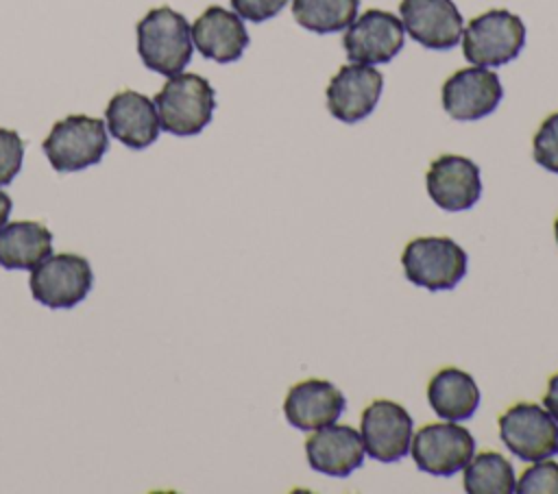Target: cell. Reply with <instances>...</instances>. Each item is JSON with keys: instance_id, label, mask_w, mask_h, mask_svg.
<instances>
[{"instance_id": "6da1fadb", "label": "cell", "mask_w": 558, "mask_h": 494, "mask_svg": "<svg viewBox=\"0 0 558 494\" xmlns=\"http://www.w3.org/2000/svg\"><path fill=\"white\" fill-rule=\"evenodd\" d=\"M137 54L163 76L179 74L192 59V26L170 7L150 9L137 22Z\"/></svg>"}, {"instance_id": "7a4b0ae2", "label": "cell", "mask_w": 558, "mask_h": 494, "mask_svg": "<svg viewBox=\"0 0 558 494\" xmlns=\"http://www.w3.org/2000/svg\"><path fill=\"white\" fill-rule=\"evenodd\" d=\"M159 126L177 137L198 135L214 115L216 91L207 78L198 74L168 76L155 96Z\"/></svg>"}, {"instance_id": "3957f363", "label": "cell", "mask_w": 558, "mask_h": 494, "mask_svg": "<svg viewBox=\"0 0 558 494\" xmlns=\"http://www.w3.org/2000/svg\"><path fill=\"white\" fill-rule=\"evenodd\" d=\"M525 46V24L506 9H490L462 28L464 59L482 67H499L519 57Z\"/></svg>"}, {"instance_id": "277c9868", "label": "cell", "mask_w": 558, "mask_h": 494, "mask_svg": "<svg viewBox=\"0 0 558 494\" xmlns=\"http://www.w3.org/2000/svg\"><path fill=\"white\" fill-rule=\"evenodd\" d=\"M41 148L52 170L78 172L100 163L109 148V135L102 120L78 113L54 122Z\"/></svg>"}, {"instance_id": "5b68a950", "label": "cell", "mask_w": 558, "mask_h": 494, "mask_svg": "<svg viewBox=\"0 0 558 494\" xmlns=\"http://www.w3.org/2000/svg\"><path fill=\"white\" fill-rule=\"evenodd\" d=\"M405 279L427 292L453 289L466 274V252L449 237H416L401 255Z\"/></svg>"}, {"instance_id": "8992f818", "label": "cell", "mask_w": 558, "mask_h": 494, "mask_svg": "<svg viewBox=\"0 0 558 494\" xmlns=\"http://www.w3.org/2000/svg\"><path fill=\"white\" fill-rule=\"evenodd\" d=\"M94 274L85 257L72 252L48 255L31 270V294L50 309H72L92 289Z\"/></svg>"}, {"instance_id": "52a82bcc", "label": "cell", "mask_w": 558, "mask_h": 494, "mask_svg": "<svg viewBox=\"0 0 558 494\" xmlns=\"http://www.w3.org/2000/svg\"><path fill=\"white\" fill-rule=\"evenodd\" d=\"M499 435L523 461L558 455V422L536 403H517L499 416Z\"/></svg>"}, {"instance_id": "ba28073f", "label": "cell", "mask_w": 558, "mask_h": 494, "mask_svg": "<svg viewBox=\"0 0 558 494\" xmlns=\"http://www.w3.org/2000/svg\"><path fill=\"white\" fill-rule=\"evenodd\" d=\"M410 453L423 472L449 477L462 470L475 455V440L469 429L453 420L429 422L416 431Z\"/></svg>"}, {"instance_id": "9c48e42d", "label": "cell", "mask_w": 558, "mask_h": 494, "mask_svg": "<svg viewBox=\"0 0 558 494\" xmlns=\"http://www.w3.org/2000/svg\"><path fill=\"white\" fill-rule=\"evenodd\" d=\"M405 28L401 20L381 9H368L355 17L342 37L347 59L351 63L379 65L392 61L403 48Z\"/></svg>"}, {"instance_id": "30bf717a", "label": "cell", "mask_w": 558, "mask_h": 494, "mask_svg": "<svg viewBox=\"0 0 558 494\" xmlns=\"http://www.w3.org/2000/svg\"><path fill=\"white\" fill-rule=\"evenodd\" d=\"M504 96L499 76L482 65L462 67L442 83V109L460 122L490 115Z\"/></svg>"}, {"instance_id": "8fae6325", "label": "cell", "mask_w": 558, "mask_h": 494, "mask_svg": "<svg viewBox=\"0 0 558 494\" xmlns=\"http://www.w3.org/2000/svg\"><path fill=\"white\" fill-rule=\"evenodd\" d=\"M381 89L384 76L373 65H342L327 85V109L340 122H360L373 113Z\"/></svg>"}, {"instance_id": "7c38bea8", "label": "cell", "mask_w": 558, "mask_h": 494, "mask_svg": "<svg viewBox=\"0 0 558 494\" xmlns=\"http://www.w3.org/2000/svg\"><path fill=\"white\" fill-rule=\"evenodd\" d=\"M360 435L364 453L381 464H390L410 453L412 418L399 403L375 400L362 411Z\"/></svg>"}, {"instance_id": "4fadbf2b", "label": "cell", "mask_w": 558, "mask_h": 494, "mask_svg": "<svg viewBox=\"0 0 558 494\" xmlns=\"http://www.w3.org/2000/svg\"><path fill=\"white\" fill-rule=\"evenodd\" d=\"M405 33L429 50L456 48L462 39V15L453 0H401Z\"/></svg>"}, {"instance_id": "5bb4252c", "label": "cell", "mask_w": 558, "mask_h": 494, "mask_svg": "<svg viewBox=\"0 0 558 494\" xmlns=\"http://www.w3.org/2000/svg\"><path fill=\"white\" fill-rule=\"evenodd\" d=\"M429 198L445 211L471 209L482 196V178L475 161L460 155H440L425 174Z\"/></svg>"}, {"instance_id": "9a60e30c", "label": "cell", "mask_w": 558, "mask_h": 494, "mask_svg": "<svg viewBox=\"0 0 558 494\" xmlns=\"http://www.w3.org/2000/svg\"><path fill=\"white\" fill-rule=\"evenodd\" d=\"M347 407L344 394L325 379L294 383L283 400L286 420L301 431H316L333 424Z\"/></svg>"}, {"instance_id": "2e32d148", "label": "cell", "mask_w": 558, "mask_h": 494, "mask_svg": "<svg viewBox=\"0 0 558 494\" xmlns=\"http://www.w3.org/2000/svg\"><path fill=\"white\" fill-rule=\"evenodd\" d=\"M105 120L109 133L133 150L148 148L161 131L155 102L133 89H122L109 100Z\"/></svg>"}, {"instance_id": "e0dca14e", "label": "cell", "mask_w": 558, "mask_h": 494, "mask_svg": "<svg viewBox=\"0 0 558 494\" xmlns=\"http://www.w3.org/2000/svg\"><path fill=\"white\" fill-rule=\"evenodd\" d=\"M192 41L205 59L231 63L238 61L246 50L248 33L235 11L214 4L207 7L192 24Z\"/></svg>"}, {"instance_id": "ac0fdd59", "label": "cell", "mask_w": 558, "mask_h": 494, "mask_svg": "<svg viewBox=\"0 0 558 494\" xmlns=\"http://www.w3.org/2000/svg\"><path fill=\"white\" fill-rule=\"evenodd\" d=\"M305 455L316 472L347 477L364 461L362 435L349 424L320 427L307 437Z\"/></svg>"}, {"instance_id": "d6986e66", "label": "cell", "mask_w": 558, "mask_h": 494, "mask_svg": "<svg viewBox=\"0 0 558 494\" xmlns=\"http://www.w3.org/2000/svg\"><path fill=\"white\" fill-rule=\"evenodd\" d=\"M427 403L445 420H466L480 407V387L469 372L442 368L429 379Z\"/></svg>"}, {"instance_id": "ffe728a7", "label": "cell", "mask_w": 558, "mask_h": 494, "mask_svg": "<svg viewBox=\"0 0 558 494\" xmlns=\"http://www.w3.org/2000/svg\"><path fill=\"white\" fill-rule=\"evenodd\" d=\"M52 255V233L33 220L9 222L0 229V265L7 270H33Z\"/></svg>"}, {"instance_id": "44dd1931", "label": "cell", "mask_w": 558, "mask_h": 494, "mask_svg": "<svg viewBox=\"0 0 558 494\" xmlns=\"http://www.w3.org/2000/svg\"><path fill=\"white\" fill-rule=\"evenodd\" d=\"M514 487L512 464L501 453L484 450L464 466V492L469 494H512Z\"/></svg>"}, {"instance_id": "7402d4cb", "label": "cell", "mask_w": 558, "mask_h": 494, "mask_svg": "<svg viewBox=\"0 0 558 494\" xmlns=\"http://www.w3.org/2000/svg\"><path fill=\"white\" fill-rule=\"evenodd\" d=\"M360 0H292V15L305 30L327 35L344 30L357 17Z\"/></svg>"}, {"instance_id": "603a6c76", "label": "cell", "mask_w": 558, "mask_h": 494, "mask_svg": "<svg viewBox=\"0 0 558 494\" xmlns=\"http://www.w3.org/2000/svg\"><path fill=\"white\" fill-rule=\"evenodd\" d=\"M532 155L541 168L558 174V111L541 122L532 141Z\"/></svg>"}, {"instance_id": "cb8c5ba5", "label": "cell", "mask_w": 558, "mask_h": 494, "mask_svg": "<svg viewBox=\"0 0 558 494\" xmlns=\"http://www.w3.org/2000/svg\"><path fill=\"white\" fill-rule=\"evenodd\" d=\"M514 492L519 494H558V464L538 459L517 481Z\"/></svg>"}, {"instance_id": "d4e9b609", "label": "cell", "mask_w": 558, "mask_h": 494, "mask_svg": "<svg viewBox=\"0 0 558 494\" xmlns=\"http://www.w3.org/2000/svg\"><path fill=\"white\" fill-rule=\"evenodd\" d=\"M24 141L11 128H0V187L9 185L22 170Z\"/></svg>"}, {"instance_id": "484cf974", "label": "cell", "mask_w": 558, "mask_h": 494, "mask_svg": "<svg viewBox=\"0 0 558 494\" xmlns=\"http://www.w3.org/2000/svg\"><path fill=\"white\" fill-rule=\"evenodd\" d=\"M288 0H231L233 11L248 22H266L275 17Z\"/></svg>"}, {"instance_id": "4316f807", "label": "cell", "mask_w": 558, "mask_h": 494, "mask_svg": "<svg viewBox=\"0 0 558 494\" xmlns=\"http://www.w3.org/2000/svg\"><path fill=\"white\" fill-rule=\"evenodd\" d=\"M543 405L549 411V416L558 422V372L547 383V392L543 396Z\"/></svg>"}, {"instance_id": "83f0119b", "label": "cell", "mask_w": 558, "mask_h": 494, "mask_svg": "<svg viewBox=\"0 0 558 494\" xmlns=\"http://www.w3.org/2000/svg\"><path fill=\"white\" fill-rule=\"evenodd\" d=\"M11 207H13V205H11V196L0 189V229H2V226L7 224V220H9Z\"/></svg>"}, {"instance_id": "f1b7e54d", "label": "cell", "mask_w": 558, "mask_h": 494, "mask_svg": "<svg viewBox=\"0 0 558 494\" xmlns=\"http://www.w3.org/2000/svg\"><path fill=\"white\" fill-rule=\"evenodd\" d=\"M554 233H556V242H558V218H556V222H554Z\"/></svg>"}]
</instances>
